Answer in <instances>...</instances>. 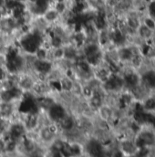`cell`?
<instances>
[{
    "mask_svg": "<svg viewBox=\"0 0 155 157\" xmlns=\"http://www.w3.org/2000/svg\"><path fill=\"white\" fill-rule=\"evenodd\" d=\"M60 129L56 123L39 126L36 131V138L38 144L43 148H48L60 135Z\"/></svg>",
    "mask_w": 155,
    "mask_h": 157,
    "instance_id": "6da1fadb",
    "label": "cell"
},
{
    "mask_svg": "<svg viewBox=\"0 0 155 157\" xmlns=\"http://www.w3.org/2000/svg\"><path fill=\"white\" fill-rule=\"evenodd\" d=\"M138 149L155 148V128L152 125H143L134 135Z\"/></svg>",
    "mask_w": 155,
    "mask_h": 157,
    "instance_id": "7a4b0ae2",
    "label": "cell"
},
{
    "mask_svg": "<svg viewBox=\"0 0 155 157\" xmlns=\"http://www.w3.org/2000/svg\"><path fill=\"white\" fill-rule=\"evenodd\" d=\"M22 100H16L11 102H0V117L9 120L16 116V114L19 111Z\"/></svg>",
    "mask_w": 155,
    "mask_h": 157,
    "instance_id": "3957f363",
    "label": "cell"
},
{
    "mask_svg": "<svg viewBox=\"0 0 155 157\" xmlns=\"http://www.w3.org/2000/svg\"><path fill=\"white\" fill-rule=\"evenodd\" d=\"M140 71V84L150 91H155V69L146 65Z\"/></svg>",
    "mask_w": 155,
    "mask_h": 157,
    "instance_id": "277c9868",
    "label": "cell"
},
{
    "mask_svg": "<svg viewBox=\"0 0 155 157\" xmlns=\"http://www.w3.org/2000/svg\"><path fill=\"white\" fill-rule=\"evenodd\" d=\"M118 148L123 156H132L136 155L138 147L135 144L134 137H122L117 139Z\"/></svg>",
    "mask_w": 155,
    "mask_h": 157,
    "instance_id": "5b68a950",
    "label": "cell"
},
{
    "mask_svg": "<svg viewBox=\"0 0 155 157\" xmlns=\"http://www.w3.org/2000/svg\"><path fill=\"white\" fill-rule=\"evenodd\" d=\"M34 55L36 56V58L37 60H48V57H49V49L42 46V45H39L36 49L35 51L33 52Z\"/></svg>",
    "mask_w": 155,
    "mask_h": 157,
    "instance_id": "8992f818",
    "label": "cell"
},
{
    "mask_svg": "<svg viewBox=\"0 0 155 157\" xmlns=\"http://www.w3.org/2000/svg\"><path fill=\"white\" fill-rule=\"evenodd\" d=\"M10 125V121L0 117V137H4L7 132Z\"/></svg>",
    "mask_w": 155,
    "mask_h": 157,
    "instance_id": "52a82bcc",
    "label": "cell"
},
{
    "mask_svg": "<svg viewBox=\"0 0 155 157\" xmlns=\"http://www.w3.org/2000/svg\"><path fill=\"white\" fill-rule=\"evenodd\" d=\"M8 61L7 53L0 51V69H6Z\"/></svg>",
    "mask_w": 155,
    "mask_h": 157,
    "instance_id": "ba28073f",
    "label": "cell"
},
{
    "mask_svg": "<svg viewBox=\"0 0 155 157\" xmlns=\"http://www.w3.org/2000/svg\"><path fill=\"white\" fill-rule=\"evenodd\" d=\"M6 153V139L0 137V157Z\"/></svg>",
    "mask_w": 155,
    "mask_h": 157,
    "instance_id": "9c48e42d",
    "label": "cell"
}]
</instances>
